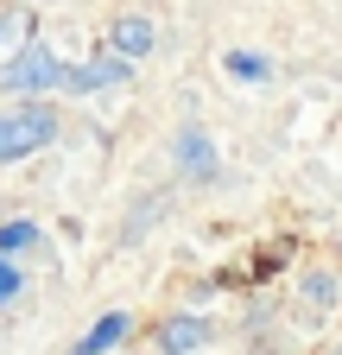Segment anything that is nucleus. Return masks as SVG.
Returning <instances> with one entry per match:
<instances>
[{"instance_id":"f257e3e1","label":"nucleus","mask_w":342,"mask_h":355,"mask_svg":"<svg viewBox=\"0 0 342 355\" xmlns=\"http://www.w3.org/2000/svg\"><path fill=\"white\" fill-rule=\"evenodd\" d=\"M51 140H57V108L51 102H19V108L0 114V165L45 153Z\"/></svg>"},{"instance_id":"f03ea898","label":"nucleus","mask_w":342,"mask_h":355,"mask_svg":"<svg viewBox=\"0 0 342 355\" xmlns=\"http://www.w3.org/2000/svg\"><path fill=\"white\" fill-rule=\"evenodd\" d=\"M64 76H70V70H64V64L51 58V44L38 38L32 51H26V58H19V64L7 70V89H19V102H38V96H45V89H57Z\"/></svg>"},{"instance_id":"7ed1b4c3","label":"nucleus","mask_w":342,"mask_h":355,"mask_svg":"<svg viewBox=\"0 0 342 355\" xmlns=\"http://www.w3.org/2000/svg\"><path fill=\"white\" fill-rule=\"evenodd\" d=\"M152 44H159V26H152L146 13H120V19L108 26V51H114L120 64H140V58H152Z\"/></svg>"},{"instance_id":"20e7f679","label":"nucleus","mask_w":342,"mask_h":355,"mask_svg":"<svg viewBox=\"0 0 342 355\" xmlns=\"http://www.w3.org/2000/svg\"><path fill=\"white\" fill-rule=\"evenodd\" d=\"M32 44H38V19L26 7H0V76H7Z\"/></svg>"},{"instance_id":"39448f33","label":"nucleus","mask_w":342,"mask_h":355,"mask_svg":"<svg viewBox=\"0 0 342 355\" xmlns=\"http://www.w3.org/2000/svg\"><path fill=\"white\" fill-rule=\"evenodd\" d=\"M152 343H159V355H190V349L209 343V324H203V318H165V324L152 330Z\"/></svg>"},{"instance_id":"423d86ee","label":"nucleus","mask_w":342,"mask_h":355,"mask_svg":"<svg viewBox=\"0 0 342 355\" xmlns=\"http://www.w3.org/2000/svg\"><path fill=\"white\" fill-rule=\"evenodd\" d=\"M178 171L184 178H216V146H209L203 127H184L178 133Z\"/></svg>"},{"instance_id":"0eeeda50","label":"nucleus","mask_w":342,"mask_h":355,"mask_svg":"<svg viewBox=\"0 0 342 355\" xmlns=\"http://www.w3.org/2000/svg\"><path fill=\"white\" fill-rule=\"evenodd\" d=\"M127 70H134V64H120V58L108 51V58H96V64H82V70H70L64 83L76 89V96H89V89H114V83H127Z\"/></svg>"},{"instance_id":"6e6552de","label":"nucleus","mask_w":342,"mask_h":355,"mask_svg":"<svg viewBox=\"0 0 342 355\" xmlns=\"http://www.w3.org/2000/svg\"><path fill=\"white\" fill-rule=\"evenodd\" d=\"M127 330H134V318H127V311H108V318H102V324H96L89 336H82V343H76L70 355H108V349H114V343H120Z\"/></svg>"},{"instance_id":"1a4fd4ad","label":"nucleus","mask_w":342,"mask_h":355,"mask_svg":"<svg viewBox=\"0 0 342 355\" xmlns=\"http://www.w3.org/2000/svg\"><path fill=\"white\" fill-rule=\"evenodd\" d=\"M305 311H311V318L336 311V273H311V279H305Z\"/></svg>"},{"instance_id":"9d476101","label":"nucleus","mask_w":342,"mask_h":355,"mask_svg":"<svg viewBox=\"0 0 342 355\" xmlns=\"http://www.w3.org/2000/svg\"><path fill=\"white\" fill-rule=\"evenodd\" d=\"M38 241V222H0V260L7 254H26Z\"/></svg>"},{"instance_id":"9b49d317","label":"nucleus","mask_w":342,"mask_h":355,"mask_svg":"<svg viewBox=\"0 0 342 355\" xmlns=\"http://www.w3.org/2000/svg\"><path fill=\"white\" fill-rule=\"evenodd\" d=\"M228 70H235V76H253V83H260V76H267V58H253V51H228Z\"/></svg>"},{"instance_id":"f8f14e48","label":"nucleus","mask_w":342,"mask_h":355,"mask_svg":"<svg viewBox=\"0 0 342 355\" xmlns=\"http://www.w3.org/2000/svg\"><path fill=\"white\" fill-rule=\"evenodd\" d=\"M19 292V273H13V260H0V304H7Z\"/></svg>"}]
</instances>
